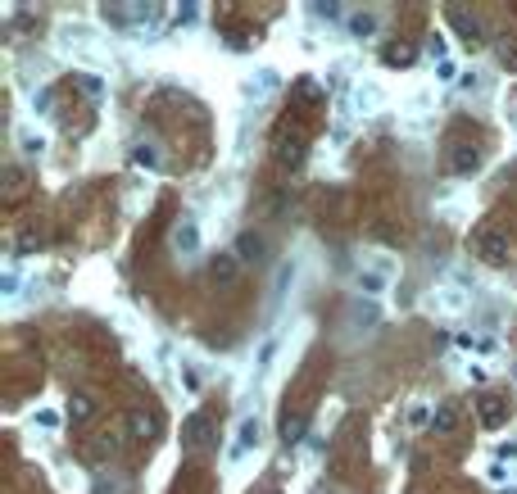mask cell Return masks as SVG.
Wrapping results in <instances>:
<instances>
[{
	"label": "cell",
	"mask_w": 517,
	"mask_h": 494,
	"mask_svg": "<svg viewBox=\"0 0 517 494\" xmlns=\"http://www.w3.org/2000/svg\"><path fill=\"white\" fill-rule=\"evenodd\" d=\"M503 417H508V409H503L499 394H481V422H486V426H499Z\"/></svg>",
	"instance_id": "13"
},
{
	"label": "cell",
	"mask_w": 517,
	"mask_h": 494,
	"mask_svg": "<svg viewBox=\"0 0 517 494\" xmlns=\"http://www.w3.org/2000/svg\"><path fill=\"white\" fill-rule=\"evenodd\" d=\"M445 19H449V28H454V32H459V36H463V46H472V51H476V46H481V41H486V32H481V23H476L472 14H467V9H449V14H445Z\"/></svg>",
	"instance_id": "2"
},
{
	"label": "cell",
	"mask_w": 517,
	"mask_h": 494,
	"mask_svg": "<svg viewBox=\"0 0 517 494\" xmlns=\"http://www.w3.org/2000/svg\"><path fill=\"white\" fill-rule=\"evenodd\" d=\"M95 413V399H91V394H73V399H68V417H73V422H86V417H91Z\"/></svg>",
	"instance_id": "15"
},
{
	"label": "cell",
	"mask_w": 517,
	"mask_h": 494,
	"mask_svg": "<svg viewBox=\"0 0 517 494\" xmlns=\"http://www.w3.org/2000/svg\"><path fill=\"white\" fill-rule=\"evenodd\" d=\"M195 14H200L195 5H182V9H177V28H182V23H195Z\"/></svg>",
	"instance_id": "28"
},
{
	"label": "cell",
	"mask_w": 517,
	"mask_h": 494,
	"mask_svg": "<svg viewBox=\"0 0 517 494\" xmlns=\"http://www.w3.org/2000/svg\"><path fill=\"white\" fill-rule=\"evenodd\" d=\"M427 55L436 59V64H445V36H427Z\"/></svg>",
	"instance_id": "24"
},
{
	"label": "cell",
	"mask_w": 517,
	"mask_h": 494,
	"mask_svg": "<svg viewBox=\"0 0 517 494\" xmlns=\"http://www.w3.org/2000/svg\"><path fill=\"white\" fill-rule=\"evenodd\" d=\"M172 250H177L182 258L200 254V227H195V218H182L177 227H172Z\"/></svg>",
	"instance_id": "3"
},
{
	"label": "cell",
	"mask_w": 517,
	"mask_h": 494,
	"mask_svg": "<svg viewBox=\"0 0 517 494\" xmlns=\"http://www.w3.org/2000/svg\"><path fill=\"white\" fill-rule=\"evenodd\" d=\"M359 290L363 295H381L386 290V268H359Z\"/></svg>",
	"instance_id": "12"
},
{
	"label": "cell",
	"mask_w": 517,
	"mask_h": 494,
	"mask_svg": "<svg viewBox=\"0 0 517 494\" xmlns=\"http://www.w3.org/2000/svg\"><path fill=\"white\" fill-rule=\"evenodd\" d=\"M345 28H350V36H359V41H363V36H372V32H377V14L359 9V14H350V19H345Z\"/></svg>",
	"instance_id": "14"
},
{
	"label": "cell",
	"mask_w": 517,
	"mask_h": 494,
	"mask_svg": "<svg viewBox=\"0 0 517 494\" xmlns=\"http://www.w3.org/2000/svg\"><path fill=\"white\" fill-rule=\"evenodd\" d=\"M209 277H214L218 286H236V277H241V258H236V254H218L214 263H209Z\"/></svg>",
	"instance_id": "7"
},
{
	"label": "cell",
	"mask_w": 517,
	"mask_h": 494,
	"mask_svg": "<svg viewBox=\"0 0 517 494\" xmlns=\"http://www.w3.org/2000/svg\"><path fill=\"white\" fill-rule=\"evenodd\" d=\"M277 164L281 168H300L304 164V141L300 137H281L277 141Z\"/></svg>",
	"instance_id": "9"
},
{
	"label": "cell",
	"mask_w": 517,
	"mask_h": 494,
	"mask_svg": "<svg viewBox=\"0 0 517 494\" xmlns=\"http://www.w3.org/2000/svg\"><path fill=\"white\" fill-rule=\"evenodd\" d=\"M318 14H323V19H340V5H331V0H327V5H318Z\"/></svg>",
	"instance_id": "29"
},
{
	"label": "cell",
	"mask_w": 517,
	"mask_h": 494,
	"mask_svg": "<svg viewBox=\"0 0 517 494\" xmlns=\"http://www.w3.org/2000/svg\"><path fill=\"white\" fill-rule=\"evenodd\" d=\"M386 64H413V51L400 46V51H386Z\"/></svg>",
	"instance_id": "25"
},
{
	"label": "cell",
	"mask_w": 517,
	"mask_h": 494,
	"mask_svg": "<svg viewBox=\"0 0 517 494\" xmlns=\"http://www.w3.org/2000/svg\"><path fill=\"white\" fill-rule=\"evenodd\" d=\"M132 159H137V164H141V168H150V172L159 168V150H155V145H145V141L137 145V150H132Z\"/></svg>",
	"instance_id": "21"
},
{
	"label": "cell",
	"mask_w": 517,
	"mask_h": 494,
	"mask_svg": "<svg viewBox=\"0 0 517 494\" xmlns=\"http://www.w3.org/2000/svg\"><path fill=\"white\" fill-rule=\"evenodd\" d=\"M472 254L481 258V263H490V268H503L513 258V241L503 236V231H495V227H481L472 236Z\"/></svg>",
	"instance_id": "1"
},
{
	"label": "cell",
	"mask_w": 517,
	"mask_h": 494,
	"mask_svg": "<svg viewBox=\"0 0 517 494\" xmlns=\"http://www.w3.org/2000/svg\"><path fill=\"white\" fill-rule=\"evenodd\" d=\"M436 73H440V82H454V64L445 59V64H436Z\"/></svg>",
	"instance_id": "30"
},
{
	"label": "cell",
	"mask_w": 517,
	"mask_h": 494,
	"mask_svg": "<svg viewBox=\"0 0 517 494\" xmlns=\"http://www.w3.org/2000/svg\"><path fill=\"white\" fill-rule=\"evenodd\" d=\"M273 86H277V73H273V68H263V73H258V82H250L245 91H250V95H268Z\"/></svg>",
	"instance_id": "22"
},
{
	"label": "cell",
	"mask_w": 517,
	"mask_h": 494,
	"mask_svg": "<svg viewBox=\"0 0 517 494\" xmlns=\"http://www.w3.org/2000/svg\"><path fill=\"white\" fill-rule=\"evenodd\" d=\"M354 105H359L363 114H367V109H377V105H381V91H377V86H359V91H354Z\"/></svg>",
	"instance_id": "19"
},
{
	"label": "cell",
	"mask_w": 517,
	"mask_h": 494,
	"mask_svg": "<svg viewBox=\"0 0 517 494\" xmlns=\"http://www.w3.org/2000/svg\"><path fill=\"white\" fill-rule=\"evenodd\" d=\"M350 317H354V322H363V327H377V308L372 304H354Z\"/></svg>",
	"instance_id": "23"
},
{
	"label": "cell",
	"mask_w": 517,
	"mask_h": 494,
	"mask_svg": "<svg viewBox=\"0 0 517 494\" xmlns=\"http://www.w3.org/2000/svg\"><path fill=\"white\" fill-rule=\"evenodd\" d=\"M231 254H236L241 263H263L268 241L258 236V231H241V236H236V245H231Z\"/></svg>",
	"instance_id": "4"
},
{
	"label": "cell",
	"mask_w": 517,
	"mask_h": 494,
	"mask_svg": "<svg viewBox=\"0 0 517 494\" xmlns=\"http://www.w3.org/2000/svg\"><path fill=\"white\" fill-rule=\"evenodd\" d=\"M476 164H481V154H476L472 141H449V168L454 172H472Z\"/></svg>",
	"instance_id": "6"
},
{
	"label": "cell",
	"mask_w": 517,
	"mask_h": 494,
	"mask_svg": "<svg viewBox=\"0 0 517 494\" xmlns=\"http://www.w3.org/2000/svg\"><path fill=\"white\" fill-rule=\"evenodd\" d=\"M182 444H187V449H204L209 444V417L204 413H191L187 422H182Z\"/></svg>",
	"instance_id": "5"
},
{
	"label": "cell",
	"mask_w": 517,
	"mask_h": 494,
	"mask_svg": "<svg viewBox=\"0 0 517 494\" xmlns=\"http://www.w3.org/2000/svg\"><path fill=\"white\" fill-rule=\"evenodd\" d=\"M273 354H277V340H263V350H258V372L273 363Z\"/></svg>",
	"instance_id": "26"
},
{
	"label": "cell",
	"mask_w": 517,
	"mask_h": 494,
	"mask_svg": "<svg viewBox=\"0 0 517 494\" xmlns=\"http://www.w3.org/2000/svg\"><path fill=\"white\" fill-rule=\"evenodd\" d=\"M23 150H28V154H41L46 141H41V137H23Z\"/></svg>",
	"instance_id": "27"
},
{
	"label": "cell",
	"mask_w": 517,
	"mask_h": 494,
	"mask_svg": "<svg viewBox=\"0 0 517 494\" xmlns=\"http://www.w3.org/2000/svg\"><path fill=\"white\" fill-rule=\"evenodd\" d=\"M291 281H295V263H281V268H277V277H273V300H281V295H286Z\"/></svg>",
	"instance_id": "18"
},
{
	"label": "cell",
	"mask_w": 517,
	"mask_h": 494,
	"mask_svg": "<svg viewBox=\"0 0 517 494\" xmlns=\"http://www.w3.org/2000/svg\"><path fill=\"white\" fill-rule=\"evenodd\" d=\"M254 444H258V422H254V417H245V422H241V431H236V444H231V458L250 453Z\"/></svg>",
	"instance_id": "10"
},
{
	"label": "cell",
	"mask_w": 517,
	"mask_h": 494,
	"mask_svg": "<svg viewBox=\"0 0 517 494\" xmlns=\"http://www.w3.org/2000/svg\"><path fill=\"white\" fill-rule=\"evenodd\" d=\"M78 86H82V95H91V100H105V82H100V73H78Z\"/></svg>",
	"instance_id": "17"
},
{
	"label": "cell",
	"mask_w": 517,
	"mask_h": 494,
	"mask_svg": "<svg viewBox=\"0 0 517 494\" xmlns=\"http://www.w3.org/2000/svg\"><path fill=\"white\" fill-rule=\"evenodd\" d=\"M304 431H309V417H304V413H286V417H281V440H286V444H300Z\"/></svg>",
	"instance_id": "11"
},
{
	"label": "cell",
	"mask_w": 517,
	"mask_h": 494,
	"mask_svg": "<svg viewBox=\"0 0 517 494\" xmlns=\"http://www.w3.org/2000/svg\"><path fill=\"white\" fill-rule=\"evenodd\" d=\"M440 295V308H445V313H459V308L467 304L463 300V290H454V286H445V290H436Z\"/></svg>",
	"instance_id": "20"
},
{
	"label": "cell",
	"mask_w": 517,
	"mask_h": 494,
	"mask_svg": "<svg viewBox=\"0 0 517 494\" xmlns=\"http://www.w3.org/2000/svg\"><path fill=\"white\" fill-rule=\"evenodd\" d=\"M503 494H517V490H503Z\"/></svg>",
	"instance_id": "31"
},
{
	"label": "cell",
	"mask_w": 517,
	"mask_h": 494,
	"mask_svg": "<svg viewBox=\"0 0 517 494\" xmlns=\"http://www.w3.org/2000/svg\"><path fill=\"white\" fill-rule=\"evenodd\" d=\"M431 426H436V431H440V436H449V431H454V426H459V413H454V409H449V404H440V409H436V413H431Z\"/></svg>",
	"instance_id": "16"
},
{
	"label": "cell",
	"mask_w": 517,
	"mask_h": 494,
	"mask_svg": "<svg viewBox=\"0 0 517 494\" xmlns=\"http://www.w3.org/2000/svg\"><path fill=\"white\" fill-rule=\"evenodd\" d=\"M127 431H132V440H155L159 431H164V422H159L155 413H132L127 417Z\"/></svg>",
	"instance_id": "8"
}]
</instances>
